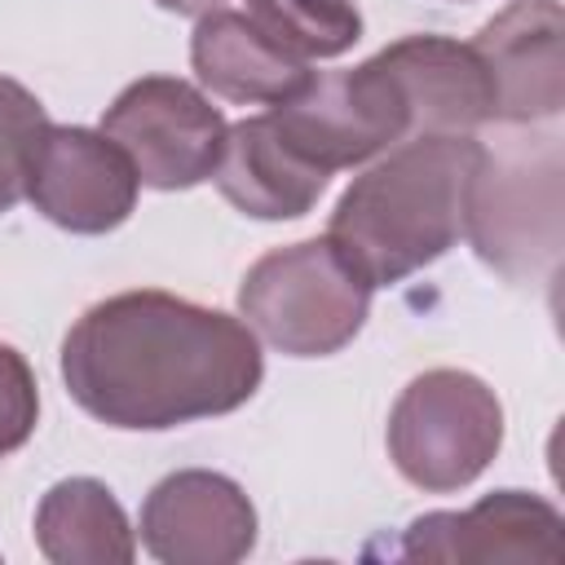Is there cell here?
<instances>
[{"instance_id":"cell-1","label":"cell","mask_w":565,"mask_h":565,"mask_svg":"<svg viewBox=\"0 0 565 565\" xmlns=\"http://www.w3.org/2000/svg\"><path fill=\"white\" fill-rule=\"evenodd\" d=\"M260 380L265 353L243 318L159 287L88 305L62 340L66 393L124 433L230 415L256 397Z\"/></svg>"},{"instance_id":"cell-2","label":"cell","mask_w":565,"mask_h":565,"mask_svg":"<svg viewBox=\"0 0 565 565\" xmlns=\"http://www.w3.org/2000/svg\"><path fill=\"white\" fill-rule=\"evenodd\" d=\"M486 146L472 132L411 137L340 194L327 238L371 282L393 287L441 260L468 225V190Z\"/></svg>"},{"instance_id":"cell-3","label":"cell","mask_w":565,"mask_h":565,"mask_svg":"<svg viewBox=\"0 0 565 565\" xmlns=\"http://www.w3.org/2000/svg\"><path fill=\"white\" fill-rule=\"evenodd\" d=\"M371 291L322 234L265 252L238 282V313L287 358H331L362 331Z\"/></svg>"},{"instance_id":"cell-4","label":"cell","mask_w":565,"mask_h":565,"mask_svg":"<svg viewBox=\"0 0 565 565\" xmlns=\"http://www.w3.org/2000/svg\"><path fill=\"white\" fill-rule=\"evenodd\" d=\"M384 446L402 481L424 494H455L472 486L499 455L503 406L481 375L433 366L397 393Z\"/></svg>"},{"instance_id":"cell-5","label":"cell","mask_w":565,"mask_h":565,"mask_svg":"<svg viewBox=\"0 0 565 565\" xmlns=\"http://www.w3.org/2000/svg\"><path fill=\"white\" fill-rule=\"evenodd\" d=\"M269 119L278 124L287 146L327 177L419 137L406 88L384 53L349 71H313L296 97L269 110Z\"/></svg>"},{"instance_id":"cell-6","label":"cell","mask_w":565,"mask_h":565,"mask_svg":"<svg viewBox=\"0 0 565 565\" xmlns=\"http://www.w3.org/2000/svg\"><path fill=\"white\" fill-rule=\"evenodd\" d=\"M225 115L190 79L141 75L102 115V132L132 159L150 190H190L216 172Z\"/></svg>"},{"instance_id":"cell-7","label":"cell","mask_w":565,"mask_h":565,"mask_svg":"<svg viewBox=\"0 0 565 565\" xmlns=\"http://www.w3.org/2000/svg\"><path fill=\"white\" fill-rule=\"evenodd\" d=\"M477 256L512 282L556 269L561 252V154L534 168L530 150H486L468 190V225Z\"/></svg>"},{"instance_id":"cell-8","label":"cell","mask_w":565,"mask_h":565,"mask_svg":"<svg viewBox=\"0 0 565 565\" xmlns=\"http://www.w3.org/2000/svg\"><path fill=\"white\" fill-rule=\"evenodd\" d=\"M137 190L132 159L102 128L84 124H49L26 172L31 207L71 234L119 230L137 207Z\"/></svg>"},{"instance_id":"cell-9","label":"cell","mask_w":565,"mask_h":565,"mask_svg":"<svg viewBox=\"0 0 565 565\" xmlns=\"http://www.w3.org/2000/svg\"><path fill=\"white\" fill-rule=\"evenodd\" d=\"M137 530L163 565H238L256 547V508L234 477L181 468L150 486Z\"/></svg>"},{"instance_id":"cell-10","label":"cell","mask_w":565,"mask_h":565,"mask_svg":"<svg viewBox=\"0 0 565 565\" xmlns=\"http://www.w3.org/2000/svg\"><path fill=\"white\" fill-rule=\"evenodd\" d=\"M406 561H543L565 556V516L530 490H494L463 512H424L402 530Z\"/></svg>"},{"instance_id":"cell-11","label":"cell","mask_w":565,"mask_h":565,"mask_svg":"<svg viewBox=\"0 0 565 565\" xmlns=\"http://www.w3.org/2000/svg\"><path fill=\"white\" fill-rule=\"evenodd\" d=\"M494 124H543L565 106V9L561 0H512L472 40Z\"/></svg>"},{"instance_id":"cell-12","label":"cell","mask_w":565,"mask_h":565,"mask_svg":"<svg viewBox=\"0 0 565 565\" xmlns=\"http://www.w3.org/2000/svg\"><path fill=\"white\" fill-rule=\"evenodd\" d=\"M380 53L406 88L419 137L477 132L481 124H494L490 75L472 44L424 31V35H402Z\"/></svg>"},{"instance_id":"cell-13","label":"cell","mask_w":565,"mask_h":565,"mask_svg":"<svg viewBox=\"0 0 565 565\" xmlns=\"http://www.w3.org/2000/svg\"><path fill=\"white\" fill-rule=\"evenodd\" d=\"M225 203L256 221H296L313 212L327 190V172L300 159L269 115H252L225 128V146L212 172Z\"/></svg>"},{"instance_id":"cell-14","label":"cell","mask_w":565,"mask_h":565,"mask_svg":"<svg viewBox=\"0 0 565 565\" xmlns=\"http://www.w3.org/2000/svg\"><path fill=\"white\" fill-rule=\"evenodd\" d=\"M190 66L203 88L238 106H278L309 84V62L269 40L243 9H207L190 35Z\"/></svg>"},{"instance_id":"cell-15","label":"cell","mask_w":565,"mask_h":565,"mask_svg":"<svg viewBox=\"0 0 565 565\" xmlns=\"http://www.w3.org/2000/svg\"><path fill=\"white\" fill-rule=\"evenodd\" d=\"M35 547L53 565H128L137 534L124 503L97 477H66L35 508Z\"/></svg>"},{"instance_id":"cell-16","label":"cell","mask_w":565,"mask_h":565,"mask_svg":"<svg viewBox=\"0 0 565 565\" xmlns=\"http://www.w3.org/2000/svg\"><path fill=\"white\" fill-rule=\"evenodd\" d=\"M243 13L305 62L340 57L362 40V13L353 0H247Z\"/></svg>"},{"instance_id":"cell-17","label":"cell","mask_w":565,"mask_h":565,"mask_svg":"<svg viewBox=\"0 0 565 565\" xmlns=\"http://www.w3.org/2000/svg\"><path fill=\"white\" fill-rule=\"evenodd\" d=\"M44 128H49L44 102L26 84L0 75V212L26 199V172Z\"/></svg>"},{"instance_id":"cell-18","label":"cell","mask_w":565,"mask_h":565,"mask_svg":"<svg viewBox=\"0 0 565 565\" xmlns=\"http://www.w3.org/2000/svg\"><path fill=\"white\" fill-rule=\"evenodd\" d=\"M40 419V388L31 362L0 340V459L22 450Z\"/></svg>"},{"instance_id":"cell-19","label":"cell","mask_w":565,"mask_h":565,"mask_svg":"<svg viewBox=\"0 0 565 565\" xmlns=\"http://www.w3.org/2000/svg\"><path fill=\"white\" fill-rule=\"evenodd\" d=\"M159 9H168V13H207V9H221V0H154Z\"/></svg>"}]
</instances>
